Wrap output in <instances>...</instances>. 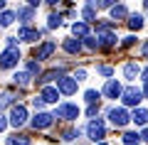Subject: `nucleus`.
Wrapping results in <instances>:
<instances>
[{"instance_id":"40","label":"nucleus","mask_w":148,"mask_h":145,"mask_svg":"<svg viewBox=\"0 0 148 145\" xmlns=\"http://www.w3.org/2000/svg\"><path fill=\"white\" fill-rule=\"evenodd\" d=\"M3 7H5V3H3V0H0V10H3Z\"/></svg>"},{"instance_id":"6","label":"nucleus","mask_w":148,"mask_h":145,"mask_svg":"<svg viewBox=\"0 0 148 145\" xmlns=\"http://www.w3.org/2000/svg\"><path fill=\"white\" fill-rule=\"evenodd\" d=\"M109 120H111V125L123 128L131 118H128V111H126V108H111V111H109Z\"/></svg>"},{"instance_id":"36","label":"nucleus","mask_w":148,"mask_h":145,"mask_svg":"<svg viewBox=\"0 0 148 145\" xmlns=\"http://www.w3.org/2000/svg\"><path fill=\"white\" fill-rule=\"evenodd\" d=\"M138 138H141V140H146V143H148V128H146V130H143V133H141V135H138Z\"/></svg>"},{"instance_id":"31","label":"nucleus","mask_w":148,"mask_h":145,"mask_svg":"<svg viewBox=\"0 0 148 145\" xmlns=\"http://www.w3.org/2000/svg\"><path fill=\"white\" fill-rule=\"evenodd\" d=\"M79 138V130H67L64 133V140H77Z\"/></svg>"},{"instance_id":"20","label":"nucleus","mask_w":148,"mask_h":145,"mask_svg":"<svg viewBox=\"0 0 148 145\" xmlns=\"http://www.w3.org/2000/svg\"><path fill=\"white\" fill-rule=\"evenodd\" d=\"M111 17H114V20H123V17H128V10L123 5H114L111 7Z\"/></svg>"},{"instance_id":"7","label":"nucleus","mask_w":148,"mask_h":145,"mask_svg":"<svg viewBox=\"0 0 148 145\" xmlns=\"http://www.w3.org/2000/svg\"><path fill=\"white\" fill-rule=\"evenodd\" d=\"M25 120H27V108L22 103L12 106V111H10V125L20 128V125H25Z\"/></svg>"},{"instance_id":"22","label":"nucleus","mask_w":148,"mask_h":145,"mask_svg":"<svg viewBox=\"0 0 148 145\" xmlns=\"http://www.w3.org/2000/svg\"><path fill=\"white\" fill-rule=\"evenodd\" d=\"M123 145H138L141 143V138H138V133H123Z\"/></svg>"},{"instance_id":"10","label":"nucleus","mask_w":148,"mask_h":145,"mask_svg":"<svg viewBox=\"0 0 148 145\" xmlns=\"http://www.w3.org/2000/svg\"><path fill=\"white\" fill-rule=\"evenodd\" d=\"M54 49H57V44H54V42H45V44H42V47H40V49L35 52V59L40 62V59H47V57H52V52H54Z\"/></svg>"},{"instance_id":"12","label":"nucleus","mask_w":148,"mask_h":145,"mask_svg":"<svg viewBox=\"0 0 148 145\" xmlns=\"http://www.w3.org/2000/svg\"><path fill=\"white\" fill-rule=\"evenodd\" d=\"M128 118H131L136 125H146V123H148V111H146V108H136Z\"/></svg>"},{"instance_id":"3","label":"nucleus","mask_w":148,"mask_h":145,"mask_svg":"<svg viewBox=\"0 0 148 145\" xmlns=\"http://www.w3.org/2000/svg\"><path fill=\"white\" fill-rule=\"evenodd\" d=\"M17 62H20V49L8 47L3 52V57H0V69H12V67H17Z\"/></svg>"},{"instance_id":"21","label":"nucleus","mask_w":148,"mask_h":145,"mask_svg":"<svg viewBox=\"0 0 148 145\" xmlns=\"http://www.w3.org/2000/svg\"><path fill=\"white\" fill-rule=\"evenodd\" d=\"M128 27L138 32L143 27V15H128Z\"/></svg>"},{"instance_id":"26","label":"nucleus","mask_w":148,"mask_h":145,"mask_svg":"<svg viewBox=\"0 0 148 145\" xmlns=\"http://www.w3.org/2000/svg\"><path fill=\"white\" fill-rule=\"evenodd\" d=\"M82 15H84V20H86V25H89V22L94 20V5H86L84 10H82Z\"/></svg>"},{"instance_id":"29","label":"nucleus","mask_w":148,"mask_h":145,"mask_svg":"<svg viewBox=\"0 0 148 145\" xmlns=\"http://www.w3.org/2000/svg\"><path fill=\"white\" fill-rule=\"evenodd\" d=\"M27 74H40V64L37 62H27Z\"/></svg>"},{"instance_id":"42","label":"nucleus","mask_w":148,"mask_h":145,"mask_svg":"<svg viewBox=\"0 0 148 145\" xmlns=\"http://www.w3.org/2000/svg\"><path fill=\"white\" fill-rule=\"evenodd\" d=\"M146 7H148V5H146Z\"/></svg>"},{"instance_id":"1","label":"nucleus","mask_w":148,"mask_h":145,"mask_svg":"<svg viewBox=\"0 0 148 145\" xmlns=\"http://www.w3.org/2000/svg\"><path fill=\"white\" fill-rule=\"evenodd\" d=\"M54 118L77 120V118H79V106H77V103H59L57 111H54Z\"/></svg>"},{"instance_id":"37","label":"nucleus","mask_w":148,"mask_h":145,"mask_svg":"<svg viewBox=\"0 0 148 145\" xmlns=\"http://www.w3.org/2000/svg\"><path fill=\"white\" fill-rule=\"evenodd\" d=\"M143 54H146V57H148V42H146V44H143Z\"/></svg>"},{"instance_id":"35","label":"nucleus","mask_w":148,"mask_h":145,"mask_svg":"<svg viewBox=\"0 0 148 145\" xmlns=\"http://www.w3.org/2000/svg\"><path fill=\"white\" fill-rule=\"evenodd\" d=\"M5 125H8V120H5V116H0V130H5Z\"/></svg>"},{"instance_id":"18","label":"nucleus","mask_w":148,"mask_h":145,"mask_svg":"<svg viewBox=\"0 0 148 145\" xmlns=\"http://www.w3.org/2000/svg\"><path fill=\"white\" fill-rule=\"evenodd\" d=\"M62 47H64V52H69V54H77V52L82 49V42H79V39H67Z\"/></svg>"},{"instance_id":"32","label":"nucleus","mask_w":148,"mask_h":145,"mask_svg":"<svg viewBox=\"0 0 148 145\" xmlns=\"http://www.w3.org/2000/svg\"><path fill=\"white\" fill-rule=\"evenodd\" d=\"M32 106H35L37 111H42V108H45V101L40 99V96H35V99H32Z\"/></svg>"},{"instance_id":"24","label":"nucleus","mask_w":148,"mask_h":145,"mask_svg":"<svg viewBox=\"0 0 148 145\" xmlns=\"http://www.w3.org/2000/svg\"><path fill=\"white\" fill-rule=\"evenodd\" d=\"M15 84H20V86H25V84H30V74H25V71H20V74H15Z\"/></svg>"},{"instance_id":"5","label":"nucleus","mask_w":148,"mask_h":145,"mask_svg":"<svg viewBox=\"0 0 148 145\" xmlns=\"http://www.w3.org/2000/svg\"><path fill=\"white\" fill-rule=\"evenodd\" d=\"M121 99H123V103H126V106H138L143 101V93H141V88L128 86L126 91H121Z\"/></svg>"},{"instance_id":"15","label":"nucleus","mask_w":148,"mask_h":145,"mask_svg":"<svg viewBox=\"0 0 148 145\" xmlns=\"http://www.w3.org/2000/svg\"><path fill=\"white\" fill-rule=\"evenodd\" d=\"M138 74H141V67H138L136 62H128L126 67H123V76H126L128 81H133V79H136Z\"/></svg>"},{"instance_id":"4","label":"nucleus","mask_w":148,"mask_h":145,"mask_svg":"<svg viewBox=\"0 0 148 145\" xmlns=\"http://www.w3.org/2000/svg\"><path fill=\"white\" fill-rule=\"evenodd\" d=\"M54 88L64 96H72V93H77V81H74V76H59Z\"/></svg>"},{"instance_id":"33","label":"nucleus","mask_w":148,"mask_h":145,"mask_svg":"<svg viewBox=\"0 0 148 145\" xmlns=\"http://www.w3.org/2000/svg\"><path fill=\"white\" fill-rule=\"evenodd\" d=\"M10 99H12L10 93H3V96H0V108H5V106L10 103Z\"/></svg>"},{"instance_id":"14","label":"nucleus","mask_w":148,"mask_h":145,"mask_svg":"<svg viewBox=\"0 0 148 145\" xmlns=\"http://www.w3.org/2000/svg\"><path fill=\"white\" fill-rule=\"evenodd\" d=\"M96 39H99V47H114L116 44V35H111V32H99Z\"/></svg>"},{"instance_id":"34","label":"nucleus","mask_w":148,"mask_h":145,"mask_svg":"<svg viewBox=\"0 0 148 145\" xmlns=\"http://www.w3.org/2000/svg\"><path fill=\"white\" fill-rule=\"evenodd\" d=\"M131 44H136V37H133V35L123 37V47H131Z\"/></svg>"},{"instance_id":"2","label":"nucleus","mask_w":148,"mask_h":145,"mask_svg":"<svg viewBox=\"0 0 148 145\" xmlns=\"http://www.w3.org/2000/svg\"><path fill=\"white\" fill-rule=\"evenodd\" d=\"M86 135H89L94 143H101V140L106 138V125H104V120L101 118H94L89 123V128H86Z\"/></svg>"},{"instance_id":"27","label":"nucleus","mask_w":148,"mask_h":145,"mask_svg":"<svg viewBox=\"0 0 148 145\" xmlns=\"http://www.w3.org/2000/svg\"><path fill=\"white\" fill-rule=\"evenodd\" d=\"M84 44H86V49H99V39L96 37H84Z\"/></svg>"},{"instance_id":"17","label":"nucleus","mask_w":148,"mask_h":145,"mask_svg":"<svg viewBox=\"0 0 148 145\" xmlns=\"http://www.w3.org/2000/svg\"><path fill=\"white\" fill-rule=\"evenodd\" d=\"M15 15L20 17V22H22V25H27V22L32 20V15H35V10H32V7H20V10H17Z\"/></svg>"},{"instance_id":"38","label":"nucleus","mask_w":148,"mask_h":145,"mask_svg":"<svg viewBox=\"0 0 148 145\" xmlns=\"http://www.w3.org/2000/svg\"><path fill=\"white\" fill-rule=\"evenodd\" d=\"M143 81L148 84V69H146V71H143Z\"/></svg>"},{"instance_id":"9","label":"nucleus","mask_w":148,"mask_h":145,"mask_svg":"<svg viewBox=\"0 0 148 145\" xmlns=\"http://www.w3.org/2000/svg\"><path fill=\"white\" fill-rule=\"evenodd\" d=\"M52 120H54V116H49V113H37L35 116V118H32V128H40V130H42V128H49V125H52Z\"/></svg>"},{"instance_id":"41","label":"nucleus","mask_w":148,"mask_h":145,"mask_svg":"<svg viewBox=\"0 0 148 145\" xmlns=\"http://www.w3.org/2000/svg\"><path fill=\"white\" fill-rule=\"evenodd\" d=\"M99 145H106V143H99Z\"/></svg>"},{"instance_id":"25","label":"nucleus","mask_w":148,"mask_h":145,"mask_svg":"<svg viewBox=\"0 0 148 145\" xmlns=\"http://www.w3.org/2000/svg\"><path fill=\"white\" fill-rule=\"evenodd\" d=\"M99 96H101L99 91H86V93H84V99H86V103H91V106H94L96 101H99Z\"/></svg>"},{"instance_id":"30","label":"nucleus","mask_w":148,"mask_h":145,"mask_svg":"<svg viewBox=\"0 0 148 145\" xmlns=\"http://www.w3.org/2000/svg\"><path fill=\"white\" fill-rule=\"evenodd\" d=\"M96 71H99L101 76H114V69H111V67H99Z\"/></svg>"},{"instance_id":"23","label":"nucleus","mask_w":148,"mask_h":145,"mask_svg":"<svg viewBox=\"0 0 148 145\" xmlns=\"http://www.w3.org/2000/svg\"><path fill=\"white\" fill-rule=\"evenodd\" d=\"M8 145H30V138H25V135H12V138H8Z\"/></svg>"},{"instance_id":"19","label":"nucleus","mask_w":148,"mask_h":145,"mask_svg":"<svg viewBox=\"0 0 148 145\" xmlns=\"http://www.w3.org/2000/svg\"><path fill=\"white\" fill-rule=\"evenodd\" d=\"M15 12H12V10H3V12H0V27H8V25H12V20H15Z\"/></svg>"},{"instance_id":"8","label":"nucleus","mask_w":148,"mask_h":145,"mask_svg":"<svg viewBox=\"0 0 148 145\" xmlns=\"http://www.w3.org/2000/svg\"><path fill=\"white\" fill-rule=\"evenodd\" d=\"M121 91H123V88H121V84H119L116 79H109L101 93H104L106 99H119V96H121Z\"/></svg>"},{"instance_id":"28","label":"nucleus","mask_w":148,"mask_h":145,"mask_svg":"<svg viewBox=\"0 0 148 145\" xmlns=\"http://www.w3.org/2000/svg\"><path fill=\"white\" fill-rule=\"evenodd\" d=\"M47 20H49V22H47L49 27H59V25H62V17H59V15H49Z\"/></svg>"},{"instance_id":"39","label":"nucleus","mask_w":148,"mask_h":145,"mask_svg":"<svg viewBox=\"0 0 148 145\" xmlns=\"http://www.w3.org/2000/svg\"><path fill=\"white\" fill-rule=\"evenodd\" d=\"M141 93H143V96H148V84H146V88H143V91H141Z\"/></svg>"},{"instance_id":"13","label":"nucleus","mask_w":148,"mask_h":145,"mask_svg":"<svg viewBox=\"0 0 148 145\" xmlns=\"http://www.w3.org/2000/svg\"><path fill=\"white\" fill-rule=\"evenodd\" d=\"M17 39H25V42H35V39H40V32H37V30H30V27H22V30L17 32Z\"/></svg>"},{"instance_id":"11","label":"nucleus","mask_w":148,"mask_h":145,"mask_svg":"<svg viewBox=\"0 0 148 145\" xmlns=\"http://www.w3.org/2000/svg\"><path fill=\"white\" fill-rule=\"evenodd\" d=\"M40 99H42L45 103H57L59 91H57L54 86H45V88H42V93H40Z\"/></svg>"},{"instance_id":"16","label":"nucleus","mask_w":148,"mask_h":145,"mask_svg":"<svg viewBox=\"0 0 148 145\" xmlns=\"http://www.w3.org/2000/svg\"><path fill=\"white\" fill-rule=\"evenodd\" d=\"M72 32L77 37H89V25H86V22H74L72 25Z\"/></svg>"}]
</instances>
